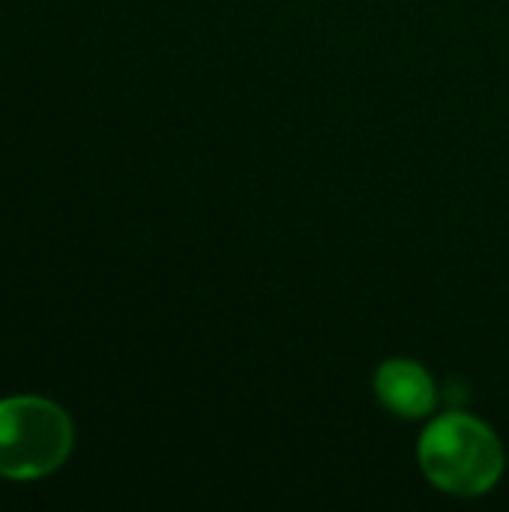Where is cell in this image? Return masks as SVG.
<instances>
[{"instance_id": "cell-1", "label": "cell", "mask_w": 509, "mask_h": 512, "mask_svg": "<svg viewBox=\"0 0 509 512\" xmlns=\"http://www.w3.org/2000/svg\"><path fill=\"white\" fill-rule=\"evenodd\" d=\"M417 462L438 492L453 498H483L501 483L507 450L489 423L468 411H450L429 420L423 429Z\"/></svg>"}, {"instance_id": "cell-2", "label": "cell", "mask_w": 509, "mask_h": 512, "mask_svg": "<svg viewBox=\"0 0 509 512\" xmlns=\"http://www.w3.org/2000/svg\"><path fill=\"white\" fill-rule=\"evenodd\" d=\"M72 423L66 411L39 396L0 402V477L36 480L54 474L72 453Z\"/></svg>"}, {"instance_id": "cell-3", "label": "cell", "mask_w": 509, "mask_h": 512, "mask_svg": "<svg viewBox=\"0 0 509 512\" xmlns=\"http://www.w3.org/2000/svg\"><path fill=\"white\" fill-rule=\"evenodd\" d=\"M372 387L378 402L399 420H426L438 405V384L432 372L411 357L384 360Z\"/></svg>"}]
</instances>
